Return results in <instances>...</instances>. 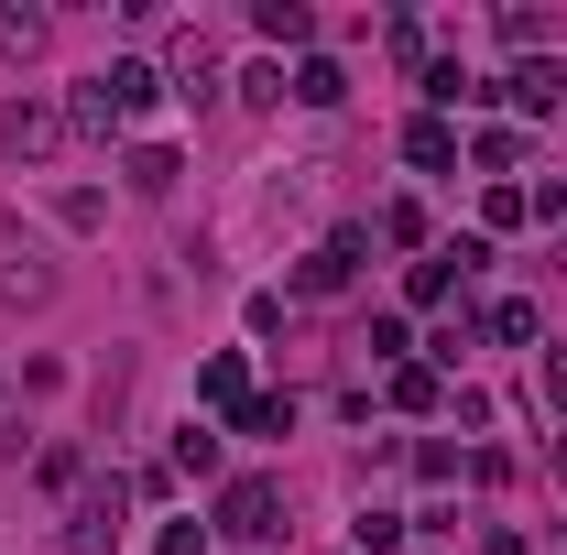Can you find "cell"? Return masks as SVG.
Masks as SVG:
<instances>
[{
    "label": "cell",
    "mask_w": 567,
    "mask_h": 555,
    "mask_svg": "<svg viewBox=\"0 0 567 555\" xmlns=\"http://www.w3.org/2000/svg\"><path fill=\"white\" fill-rule=\"evenodd\" d=\"M393 404H404V415H436V404H447V381H436L425 359H404V370H393Z\"/></svg>",
    "instance_id": "cell-11"
},
{
    "label": "cell",
    "mask_w": 567,
    "mask_h": 555,
    "mask_svg": "<svg viewBox=\"0 0 567 555\" xmlns=\"http://www.w3.org/2000/svg\"><path fill=\"white\" fill-rule=\"evenodd\" d=\"M153 555H208V523H197V512H186V523H164V534H153Z\"/></svg>",
    "instance_id": "cell-17"
},
{
    "label": "cell",
    "mask_w": 567,
    "mask_h": 555,
    "mask_svg": "<svg viewBox=\"0 0 567 555\" xmlns=\"http://www.w3.org/2000/svg\"><path fill=\"white\" fill-rule=\"evenodd\" d=\"M218 534L274 545V534H284V490H274V480H229V490H218Z\"/></svg>",
    "instance_id": "cell-1"
},
{
    "label": "cell",
    "mask_w": 567,
    "mask_h": 555,
    "mask_svg": "<svg viewBox=\"0 0 567 555\" xmlns=\"http://www.w3.org/2000/svg\"><path fill=\"white\" fill-rule=\"evenodd\" d=\"M546 458H557V480H567V436H557V447H546Z\"/></svg>",
    "instance_id": "cell-20"
},
{
    "label": "cell",
    "mask_w": 567,
    "mask_h": 555,
    "mask_svg": "<svg viewBox=\"0 0 567 555\" xmlns=\"http://www.w3.org/2000/svg\"><path fill=\"white\" fill-rule=\"evenodd\" d=\"M502 87H513V109H524V121H557V109H567V66H557V55H524Z\"/></svg>",
    "instance_id": "cell-4"
},
{
    "label": "cell",
    "mask_w": 567,
    "mask_h": 555,
    "mask_svg": "<svg viewBox=\"0 0 567 555\" xmlns=\"http://www.w3.org/2000/svg\"><path fill=\"white\" fill-rule=\"evenodd\" d=\"M55 142H66V109H44V98H11V109H0V153H22V164H44Z\"/></svg>",
    "instance_id": "cell-3"
},
{
    "label": "cell",
    "mask_w": 567,
    "mask_h": 555,
    "mask_svg": "<svg viewBox=\"0 0 567 555\" xmlns=\"http://www.w3.org/2000/svg\"><path fill=\"white\" fill-rule=\"evenodd\" d=\"M66 555H121V480L76 501V523H66Z\"/></svg>",
    "instance_id": "cell-5"
},
{
    "label": "cell",
    "mask_w": 567,
    "mask_h": 555,
    "mask_svg": "<svg viewBox=\"0 0 567 555\" xmlns=\"http://www.w3.org/2000/svg\"><path fill=\"white\" fill-rule=\"evenodd\" d=\"M0 44H11V55H33V44H44V11H0Z\"/></svg>",
    "instance_id": "cell-18"
},
{
    "label": "cell",
    "mask_w": 567,
    "mask_h": 555,
    "mask_svg": "<svg viewBox=\"0 0 567 555\" xmlns=\"http://www.w3.org/2000/svg\"><path fill=\"white\" fill-rule=\"evenodd\" d=\"M175 469H197V480L218 469V436H208V425H186V436H175Z\"/></svg>",
    "instance_id": "cell-15"
},
{
    "label": "cell",
    "mask_w": 567,
    "mask_h": 555,
    "mask_svg": "<svg viewBox=\"0 0 567 555\" xmlns=\"http://www.w3.org/2000/svg\"><path fill=\"white\" fill-rule=\"evenodd\" d=\"M546 404H557V415H567V348H557V359H546Z\"/></svg>",
    "instance_id": "cell-19"
},
{
    "label": "cell",
    "mask_w": 567,
    "mask_h": 555,
    "mask_svg": "<svg viewBox=\"0 0 567 555\" xmlns=\"http://www.w3.org/2000/svg\"><path fill=\"white\" fill-rule=\"evenodd\" d=\"M87 87H99V98H110V121H142V109H153V98H164V76L142 66V55H121V66H99V76H87Z\"/></svg>",
    "instance_id": "cell-6"
},
{
    "label": "cell",
    "mask_w": 567,
    "mask_h": 555,
    "mask_svg": "<svg viewBox=\"0 0 567 555\" xmlns=\"http://www.w3.org/2000/svg\"><path fill=\"white\" fill-rule=\"evenodd\" d=\"M492 338H502V348H524V338H535V305H524V294H513V305H492Z\"/></svg>",
    "instance_id": "cell-16"
},
{
    "label": "cell",
    "mask_w": 567,
    "mask_h": 555,
    "mask_svg": "<svg viewBox=\"0 0 567 555\" xmlns=\"http://www.w3.org/2000/svg\"><path fill=\"white\" fill-rule=\"evenodd\" d=\"M197 392H208L218 415H240V404H251V370H240V348H218L208 370H197Z\"/></svg>",
    "instance_id": "cell-8"
},
{
    "label": "cell",
    "mask_w": 567,
    "mask_h": 555,
    "mask_svg": "<svg viewBox=\"0 0 567 555\" xmlns=\"http://www.w3.org/2000/svg\"><path fill=\"white\" fill-rule=\"evenodd\" d=\"M404 164H425V175H447V164H458V132H447L436 109H425V121H404Z\"/></svg>",
    "instance_id": "cell-7"
},
{
    "label": "cell",
    "mask_w": 567,
    "mask_h": 555,
    "mask_svg": "<svg viewBox=\"0 0 567 555\" xmlns=\"http://www.w3.org/2000/svg\"><path fill=\"white\" fill-rule=\"evenodd\" d=\"M229 425H240V436H295V404H284V392H251Z\"/></svg>",
    "instance_id": "cell-12"
},
{
    "label": "cell",
    "mask_w": 567,
    "mask_h": 555,
    "mask_svg": "<svg viewBox=\"0 0 567 555\" xmlns=\"http://www.w3.org/2000/svg\"><path fill=\"white\" fill-rule=\"evenodd\" d=\"M360 251H371V240H360V229H328V240H317V251H306V262H295V294H350V273H360Z\"/></svg>",
    "instance_id": "cell-2"
},
{
    "label": "cell",
    "mask_w": 567,
    "mask_h": 555,
    "mask_svg": "<svg viewBox=\"0 0 567 555\" xmlns=\"http://www.w3.org/2000/svg\"><path fill=\"white\" fill-rule=\"evenodd\" d=\"M295 98H306V109H339V98H350L339 55H306V66H295Z\"/></svg>",
    "instance_id": "cell-10"
},
{
    "label": "cell",
    "mask_w": 567,
    "mask_h": 555,
    "mask_svg": "<svg viewBox=\"0 0 567 555\" xmlns=\"http://www.w3.org/2000/svg\"><path fill=\"white\" fill-rule=\"evenodd\" d=\"M251 33H262V44H306V33H317V11H306V0H262V11H251Z\"/></svg>",
    "instance_id": "cell-9"
},
{
    "label": "cell",
    "mask_w": 567,
    "mask_h": 555,
    "mask_svg": "<svg viewBox=\"0 0 567 555\" xmlns=\"http://www.w3.org/2000/svg\"><path fill=\"white\" fill-rule=\"evenodd\" d=\"M175 175H186V164H175V153H164V142H142V153H132V186H142V197H164V186H175Z\"/></svg>",
    "instance_id": "cell-13"
},
{
    "label": "cell",
    "mask_w": 567,
    "mask_h": 555,
    "mask_svg": "<svg viewBox=\"0 0 567 555\" xmlns=\"http://www.w3.org/2000/svg\"><path fill=\"white\" fill-rule=\"evenodd\" d=\"M481 218H492V229H524V218H535V197H524V186H492V197H481Z\"/></svg>",
    "instance_id": "cell-14"
}]
</instances>
